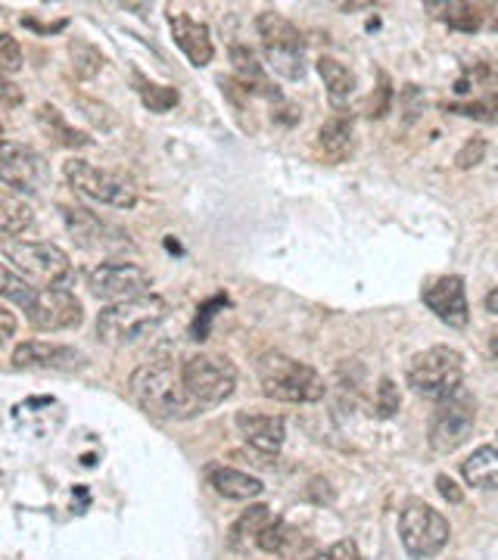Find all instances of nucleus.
<instances>
[{"mask_svg": "<svg viewBox=\"0 0 498 560\" xmlns=\"http://www.w3.org/2000/svg\"><path fill=\"white\" fill-rule=\"evenodd\" d=\"M128 393H131V399L140 411H147L157 420H190L206 411L187 393V386L181 381V371H175L169 361L140 364L128 381Z\"/></svg>", "mask_w": 498, "mask_h": 560, "instance_id": "1", "label": "nucleus"}, {"mask_svg": "<svg viewBox=\"0 0 498 560\" xmlns=\"http://www.w3.org/2000/svg\"><path fill=\"white\" fill-rule=\"evenodd\" d=\"M169 315V302L157 293H140L131 300L109 302L97 315V337L106 346H128L153 334Z\"/></svg>", "mask_w": 498, "mask_h": 560, "instance_id": "2", "label": "nucleus"}, {"mask_svg": "<svg viewBox=\"0 0 498 560\" xmlns=\"http://www.w3.org/2000/svg\"><path fill=\"white\" fill-rule=\"evenodd\" d=\"M262 393L275 401L290 405H309L324 399V377L305 361L290 359L283 352H265L259 359Z\"/></svg>", "mask_w": 498, "mask_h": 560, "instance_id": "3", "label": "nucleus"}, {"mask_svg": "<svg viewBox=\"0 0 498 560\" xmlns=\"http://www.w3.org/2000/svg\"><path fill=\"white\" fill-rule=\"evenodd\" d=\"M0 253L20 271L22 278L35 283V287H44V290H69L72 280H76L72 261L54 243L3 241Z\"/></svg>", "mask_w": 498, "mask_h": 560, "instance_id": "4", "label": "nucleus"}, {"mask_svg": "<svg viewBox=\"0 0 498 560\" xmlns=\"http://www.w3.org/2000/svg\"><path fill=\"white\" fill-rule=\"evenodd\" d=\"M408 386L424 399H445L464 381V359L452 346H433L408 361Z\"/></svg>", "mask_w": 498, "mask_h": 560, "instance_id": "5", "label": "nucleus"}, {"mask_svg": "<svg viewBox=\"0 0 498 560\" xmlns=\"http://www.w3.org/2000/svg\"><path fill=\"white\" fill-rule=\"evenodd\" d=\"M449 536H452V526L437 508H430L424 501H408L398 511V539L412 560L437 558L449 545Z\"/></svg>", "mask_w": 498, "mask_h": 560, "instance_id": "6", "label": "nucleus"}, {"mask_svg": "<svg viewBox=\"0 0 498 560\" xmlns=\"http://www.w3.org/2000/svg\"><path fill=\"white\" fill-rule=\"evenodd\" d=\"M474 423H477V399L464 386H459L455 393H449L445 399L437 401L427 442L437 455H452L459 445L467 442Z\"/></svg>", "mask_w": 498, "mask_h": 560, "instance_id": "7", "label": "nucleus"}, {"mask_svg": "<svg viewBox=\"0 0 498 560\" xmlns=\"http://www.w3.org/2000/svg\"><path fill=\"white\" fill-rule=\"evenodd\" d=\"M256 25H259V38L268 66L283 79H302L305 75V38L297 25L283 20L280 13H262Z\"/></svg>", "mask_w": 498, "mask_h": 560, "instance_id": "8", "label": "nucleus"}, {"mask_svg": "<svg viewBox=\"0 0 498 560\" xmlns=\"http://www.w3.org/2000/svg\"><path fill=\"white\" fill-rule=\"evenodd\" d=\"M181 381H184L187 393L202 408H212V405H221V401L234 396L238 368L231 364V359H224V355L199 352V355H190V359L181 364Z\"/></svg>", "mask_w": 498, "mask_h": 560, "instance_id": "9", "label": "nucleus"}, {"mask_svg": "<svg viewBox=\"0 0 498 560\" xmlns=\"http://www.w3.org/2000/svg\"><path fill=\"white\" fill-rule=\"evenodd\" d=\"M62 175H66L72 190H79V194L103 202V206H116V209H135L138 206V187L116 172L97 168L84 160H69L62 165Z\"/></svg>", "mask_w": 498, "mask_h": 560, "instance_id": "10", "label": "nucleus"}, {"mask_svg": "<svg viewBox=\"0 0 498 560\" xmlns=\"http://www.w3.org/2000/svg\"><path fill=\"white\" fill-rule=\"evenodd\" d=\"M150 271L135 261H103L88 275V290L103 302H121L150 293Z\"/></svg>", "mask_w": 498, "mask_h": 560, "instance_id": "11", "label": "nucleus"}, {"mask_svg": "<svg viewBox=\"0 0 498 560\" xmlns=\"http://www.w3.org/2000/svg\"><path fill=\"white\" fill-rule=\"evenodd\" d=\"M22 312H25L28 324L35 330H44V334L79 327L81 318H84V308H81L79 296L72 290H44V287L35 290V296L28 300Z\"/></svg>", "mask_w": 498, "mask_h": 560, "instance_id": "12", "label": "nucleus"}, {"mask_svg": "<svg viewBox=\"0 0 498 560\" xmlns=\"http://www.w3.org/2000/svg\"><path fill=\"white\" fill-rule=\"evenodd\" d=\"M0 178L16 190L38 194L50 180V165L38 150L16 143V140H0Z\"/></svg>", "mask_w": 498, "mask_h": 560, "instance_id": "13", "label": "nucleus"}, {"mask_svg": "<svg viewBox=\"0 0 498 560\" xmlns=\"http://www.w3.org/2000/svg\"><path fill=\"white\" fill-rule=\"evenodd\" d=\"M420 300H424V305H427L442 324H449V327H464L467 318H471L467 290H464V280H461L459 275H442V278L430 280V283L420 290Z\"/></svg>", "mask_w": 498, "mask_h": 560, "instance_id": "14", "label": "nucleus"}, {"mask_svg": "<svg viewBox=\"0 0 498 560\" xmlns=\"http://www.w3.org/2000/svg\"><path fill=\"white\" fill-rule=\"evenodd\" d=\"M13 364L16 368H35V371H81L88 359L84 352L72 349V346H60V342L28 340L20 342L13 349Z\"/></svg>", "mask_w": 498, "mask_h": 560, "instance_id": "15", "label": "nucleus"}, {"mask_svg": "<svg viewBox=\"0 0 498 560\" xmlns=\"http://www.w3.org/2000/svg\"><path fill=\"white\" fill-rule=\"evenodd\" d=\"M238 430L243 440L250 442L262 455H278L280 445L287 440V423L278 415H253V411H240Z\"/></svg>", "mask_w": 498, "mask_h": 560, "instance_id": "16", "label": "nucleus"}, {"mask_svg": "<svg viewBox=\"0 0 498 560\" xmlns=\"http://www.w3.org/2000/svg\"><path fill=\"white\" fill-rule=\"evenodd\" d=\"M169 25H172V38L184 50V57L194 62V66H209L212 62V38H209V28L202 22L190 20L187 13H169Z\"/></svg>", "mask_w": 498, "mask_h": 560, "instance_id": "17", "label": "nucleus"}, {"mask_svg": "<svg viewBox=\"0 0 498 560\" xmlns=\"http://www.w3.org/2000/svg\"><path fill=\"white\" fill-rule=\"evenodd\" d=\"M209 482H212V489L219 492L221 499L231 501H253L265 492V486L256 477H250L243 470H234V467H212L209 470Z\"/></svg>", "mask_w": 498, "mask_h": 560, "instance_id": "18", "label": "nucleus"}, {"mask_svg": "<svg viewBox=\"0 0 498 560\" xmlns=\"http://www.w3.org/2000/svg\"><path fill=\"white\" fill-rule=\"evenodd\" d=\"M319 147L331 162H343L346 156H352V147H356L352 121L346 116H334L331 121H324L319 131Z\"/></svg>", "mask_w": 498, "mask_h": 560, "instance_id": "19", "label": "nucleus"}, {"mask_svg": "<svg viewBox=\"0 0 498 560\" xmlns=\"http://www.w3.org/2000/svg\"><path fill=\"white\" fill-rule=\"evenodd\" d=\"M271 521V508H265V504H253V508H246L243 514H240L234 526H231V533H228V545L234 548V551H250L256 539H259V533L268 526Z\"/></svg>", "mask_w": 498, "mask_h": 560, "instance_id": "20", "label": "nucleus"}, {"mask_svg": "<svg viewBox=\"0 0 498 560\" xmlns=\"http://www.w3.org/2000/svg\"><path fill=\"white\" fill-rule=\"evenodd\" d=\"M38 125L40 131L47 135V138H54L60 147H91V138L79 131V128H72L69 121L62 119V113L57 106H50V103H44L38 109Z\"/></svg>", "mask_w": 498, "mask_h": 560, "instance_id": "21", "label": "nucleus"}, {"mask_svg": "<svg viewBox=\"0 0 498 560\" xmlns=\"http://www.w3.org/2000/svg\"><path fill=\"white\" fill-rule=\"evenodd\" d=\"M464 480L477 489H496L498 482V452L496 445H479L471 458L461 464Z\"/></svg>", "mask_w": 498, "mask_h": 560, "instance_id": "22", "label": "nucleus"}, {"mask_svg": "<svg viewBox=\"0 0 498 560\" xmlns=\"http://www.w3.org/2000/svg\"><path fill=\"white\" fill-rule=\"evenodd\" d=\"M319 75L324 81V88H327V94H331V101L337 103V106L356 94V75L343 62L334 60V57H321Z\"/></svg>", "mask_w": 498, "mask_h": 560, "instance_id": "23", "label": "nucleus"}, {"mask_svg": "<svg viewBox=\"0 0 498 560\" xmlns=\"http://www.w3.org/2000/svg\"><path fill=\"white\" fill-rule=\"evenodd\" d=\"M32 221H35V212H32L28 202L20 200V197L10 194V190H0V234L16 237V234H22Z\"/></svg>", "mask_w": 498, "mask_h": 560, "instance_id": "24", "label": "nucleus"}, {"mask_svg": "<svg viewBox=\"0 0 498 560\" xmlns=\"http://www.w3.org/2000/svg\"><path fill=\"white\" fill-rule=\"evenodd\" d=\"M231 60H234V72L240 75V81L246 84V91L253 88V91H259L265 97H278L275 91H271V84L265 79V72H262V66L253 57V50H246V47H234L231 50Z\"/></svg>", "mask_w": 498, "mask_h": 560, "instance_id": "25", "label": "nucleus"}, {"mask_svg": "<svg viewBox=\"0 0 498 560\" xmlns=\"http://www.w3.org/2000/svg\"><path fill=\"white\" fill-rule=\"evenodd\" d=\"M35 290H38V287L22 278L20 271H16L10 261L3 259V253H0V296H3V300H10L13 305H20V308H25L28 300L35 296Z\"/></svg>", "mask_w": 498, "mask_h": 560, "instance_id": "26", "label": "nucleus"}, {"mask_svg": "<svg viewBox=\"0 0 498 560\" xmlns=\"http://www.w3.org/2000/svg\"><path fill=\"white\" fill-rule=\"evenodd\" d=\"M297 541L299 536L290 529V526H287V523L271 517L268 526L259 533L256 545H259L262 551H268V555H283V558H287V555H290V545H297Z\"/></svg>", "mask_w": 498, "mask_h": 560, "instance_id": "27", "label": "nucleus"}, {"mask_svg": "<svg viewBox=\"0 0 498 560\" xmlns=\"http://www.w3.org/2000/svg\"><path fill=\"white\" fill-rule=\"evenodd\" d=\"M437 10H445V22L452 28H461V32H474L479 28V16L474 7L467 3H437Z\"/></svg>", "mask_w": 498, "mask_h": 560, "instance_id": "28", "label": "nucleus"}, {"mask_svg": "<svg viewBox=\"0 0 498 560\" xmlns=\"http://www.w3.org/2000/svg\"><path fill=\"white\" fill-rule=\"evenodd\" d=\"M140 94H143V103H147L153 113H165V109H172V106L178 103V91H175V88L150 84V88H143Z\"/></svg>", "mask_w": 498, "mask_h": 560, "instance_id": "29", "label": "nucleus"}, {"mask_svg": "<svg viewBox=\"0 0 498 560\" xmlns=\"http://www.w3.org/2000/svg\"><path fill=\"white\" fill-rule=\"evenodd\" d=\"M22 69V50L10 35H0V75L20 72Z\"/></svg>", "mask_w": 498, "mask_h": 560, "instance_id": "30", "label": "nucleus"}, {"mask_svg": "<svg viewBox=\"0 0 498 560\" xmlns=\"http://www.w3.org/2000/svg\"><path fill=\"white\" fill-rule=\"evenodd\" d=\"M398 405H402V399H398L396 383L390 381V377H383L378 386V415L380 418H393L398 411Z\"/></svg>", "mask_w": 498, "mask_h": 560, "instance_id": "31", "label": "nucleus"}, {"mask_svg": "<svg viewBox=\"0 0 498 560\" xmlns=\"http://www.w3.org/2000/svg\"><path fill=\"white\" fill-rule=\"evenodd\" d=\"M305 560H359V545L352 539H339L327 551H319V555H312V558Z\"/></svg>", "mask_w": 498, "mask_h": 560, "instance_id": "32", "label": "nucleus"}, {"mask_svg": "<svg viewBox=\"0 0 498 560\" xmlns=\"http://www.w3.org/2000/svg\"><path fill=\"white\" fill-rule=\"evenodd\" d=\"M483 156H486V140H467L464 143V150H461L459 156H455V162H459V168H474V165H479L483 162Z\"/></svg>", "mask_w": 498, "mask_h": 560, "instance_id": "33", "label": "nucleus"}, {"mask_svg": "<svg viewBox=\"0 0 498 560\" xmlns=\"http://www.w3.org/2000/svg\"><path fill=\"white\" fill-rule=\"evenodd\" d=\"M0 103H10V106L22 103L20 84H16V81H10L7 75H0Z\"/></svg>", "mask_w": 498, "mask_h": 560, "instance_id": "34", "label": "nucleus"}, {"mask_svg": "<svg viewBox=\"0 0 498 560\" xmlns=\"http://www.w3.org/2000/svg\"><path fill=\"white\" fill-rule=\"evenodd\" d=\"M13 334H16V315L7 312V308H0V346L10 340Z\"/></svg>", "mask_w": 498, "mask_h": 560, "instance_id": "35", "label": "nucleus"}, {"mask_svg": "<svg viewBox=\"0 0 498 560\" xmlns=\"http://www.w3.org/2000/svg\"><path fill=\"white\" fill-rule=\"evenodd\" d=\"M439 492H442V499L452 501V504H459L461 501V489L455 486V480H449V477H437Z\"/></svg>", "mask_w": 498, "mask_h": 560, "instance_id": "36", "label": "nucleus"}, {"mask_svg": "<svg viewBox=\"0 0 498 560\" xmlns=\"http://www.w3.org/2000/svg\"><path fill=\"white\" fill-rule=\"evenodd\" d=\"M496 300H498V293L493 290V293L486 296V308H489V315H496Z\"/></svg>", "mask_w": 498, "mask_h": 560, "instance_id": "37", "label": "nucleus"}, {"mask_svg": "<svg viewBox=\"0 0 498 560\" xmlns=\"http://www.w3.org/2000/svg\"><path fill=\"white\" fill-rule=\"evenodd\" d=\"M0 140H3V128H0Z\"/></svg>", "mask_w": 498, "mask_h": 560, "instance_id": "38", "label": "nucleus"}]
</instances>
